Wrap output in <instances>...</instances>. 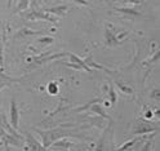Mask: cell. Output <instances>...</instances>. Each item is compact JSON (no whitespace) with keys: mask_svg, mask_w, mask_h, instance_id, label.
Instances as JSON below:
<instances>
[{"mask_svg":"<svg viewBox=\"0 0 160 151\" xmlns=\"http://www.w3.org/2000/svg\"><path fill=\"white\" fill-rule=\"evenodd\" d=\"M39 133L42 134L43 137V146L44 148H49L58 138L61 137H66L70 134V132H66V130H61V129H57V130H49V132H43V130H39Z\"/></svg>","mask_w":160,"mask_h":151,"instance_id":"6da1fadb","label":"cell"},{"mask_svg":"<svg viewBox=\"0 0 160 151\" xmlns=\"http://www.w3.org/2000/svg\"><path fill=\"white\" fill-rule=\"evenodd\" d=\"M39 4H43V0H39Z\"/></svg>","mask_w":160,"mask_h":151,"instance_id":"ac0fdd59","label":"cell"},{"mask_svg":"<svg viewBox=\"0 0 160 151\" xmlns=\"http://www.w3.org/2000/svg\"><path fill=\"white\" fill-rule=\"evenodd\" d=\"M39 43L51 44V43H53V38H42V39H39Z\"/></svg>","mask_w":160,"mask_h":151,"instance_id":"4fadbf2b","label":"cell"},{"mask_svg":"<svg viewBox=\"0 0 160 151\" xmlns=\"http://www.w3.org/2000/svg\"><path fill=\"white\" fill-rule=\"evenodd\" d=\"M11 3H12V0H8V5H11Z\"/></svg>","mask_w":160,"mask_h":151,"instance_id":"e0dca14e","label":"cell"},{"mask_svg":"<svg viewBox=\"0 0 160 151\" xmlns=\"http://www.w3.org/2000/svg\"><path fill=\"white\" fill-rule=\"evenodd\" d=\"M74 2L78 3V4H80V5H85V7L89 5V3L87 2V0H74Z\"/></svg>","mask_w":160,"mask_h":151,"instance_id":"9a60e30c","label":"cell"},{"mask_svg":"<svg viewBox=\"0 0 160 151\" xmlns=\"http://www.w3.org/2000/svg\"><path fill=\"white\" fill-rule=\"evenodd\" d=\"M119 85V88L120 89H123V92H125V93H132L133 90L131 89V88H128V87H124V85H122V84H118Z\"/></svg>","mask_w":160,"mask_h":151,"instance_id":"5bb4252c","label":"cell"},{"mask_svg":"<svg viewBox=\"0 0 160 151\" xmlns=\"http://www.w3.org/2000/svg\"><path fill=\"white\" fill-rule=\"evenodd\" d=\"M139 138L137 137V138H134V139H132V141H128V142L125 143V145H123V146H120L119 147V150H127V148H129V147H131V146H133L136 142H137V141H138Z\"/></svg>","mask_w":160,"mask_h":151,"instance_id":"7c38bea8","label":"cell"},{"mask_svg":"<svg viewBox=\"0 0 160 151\" xmlns=\"http://www.w3.org/2000/svg\"><path fill=\"white\" fill-rule=\"evenodd\" d=\"M68 11L67 5H58V7H52V8H44V12L52 13L56 17H63Z\"/></svg>","mask_w":160,"mask_h":151,"instance_id":"277c9868","label":"cell"},{"mask_svg":"<svg viewBox=\"0 0 160 151\" xmlns=\"http://www.w3.org/2000/svg\"><path fill=\"white\" fill-rule=\"evenodd\" d=\"M116 11L122 12L127 16H139V13L137 11H134V9H132V8H116Z\"/></svg>","mask_w":160,"mask_h":151,"instance_id":"ba28073f","label":"cell"},{"mask_svg":"<svg viewBox=\"0 0 160 151\" xmlns=\"http://www.w3.org/2000/svg\"><path fill=\"white\" fill-rule=\"evenodd\" d=\"M28 3H30V0H19L16 9H14V12L16 13H21V12L26 11V9H28Z\"/></svg>","mask_w":160,"mask_h":151,"instance_id":"52a82bcc","label":"cell"},{"mask_svg":"<svg viewBox=\"0 0 160 151\" xmlns=\"http://www.w3.org/2000/svg\"><path fill=\"white\" fill-rule=\"evenodd\" d=\"M151 116H152L151 113H147V114H146V118H151Z\"/></svg>","mask_w":160,"mask_h":151,"instance_id":"2e32d148","label":"cell"},{"mask_svg":"<svg viewBox=\"0 0 160 151\" xmlns=\"http://www.w3.org/2000/svg\"><path fill=\"white\" fill-rule=\"evenodd\" d=\"M4 66V59H3V36H2V30H0V68Z\"/></svg>","mask_w":160,"mask_h":151,"instance_id":"9c48e42d","label":"cell"},{"mask_svg":"<svg viewBox=\"0 0 160 151\" xmlns=\"http://www.w3.org/2000/svg\"><path fill=\"white\" fill-rule=\"evenodd\" d=\"M27 143H28V146H27L28 150H32V151H44L45 150L44 146L40 145L31 134H27Z\"/></svg>","mask_w":160,"mask_h":151,"instance_id":"8992f818","label":"cell"},{"mask_svg":"<svg viewBox=\"0 0 160 151\" xmlns=\"http://www.w3.org/2000/svg\"><path fill=\"white\" fill-rule=\"evenodd\" d=\"M23 18L26 19H30V21H34V19H43V21H49V22H52V23H56V18H53L51 14H48L47 12L42 11V12H38V11H31V12H28V13H23L22 14Z\"/></svg>","mask_w":160,"mask_h":151,"instance_id":"7a4b0ae2","label":"cell"},{"mask_svg":"<svg viewBox=\"0 0 160 151\" xmlns=\"http://www.w3.org/2000/svg\"><path fill=\"white\" fill-rule=\"evenodd\" d=\"M108 94H110V98H111V105H115L116 103V93H115V89H114V87L111 84H110Z\"/></svg>","mask_w":160,"mask_h":151,"instance_id":"30bf717a","label":"cell"},{"mask_svg":"<svg viewBox=\"0 0 160 151\" xmlns=\"http://www.w3.org/2000/svg\"><path fill=\"white\" fill-rule=\"evenodd\" d=\"M48 92L51 93V94H57L58 93V87L56 83H51L48 85Z\"/></svg>","mask_w":160,"mask_h":151,"instance_id":"8fae6325","label":"cell"},{"mask_svg":"<svg viewBox=\"0 0 160 151\" xmlns=\"http://www.w3.org/2000/svg\"><path fill=\"white\" fill-rule=\"evenodd\" d=\"M154 130H158V128H154L151 125H148L146 123L139 122L137 123V125L133 129V133L134 134H141V133H148V132H154Z\"/></svg>","mask_w":160,"mask_h":151,"instance_id":"5b68a950","label":"cell"},{"mask_svg":"<svg viewBox=\"0 0 160 151\" xmlns=\"http://www.w3.org/2000/svg\"><path fill=\"white\" fill-rule=\"evenodd\" d=\"M18 124H19V110L13 98L11 102V125L13 127V129H18Z\"/></svg>","mask_w":160,"mask_h":151,"instance_id":"3957f363","label":"cell"}]
</instances>
